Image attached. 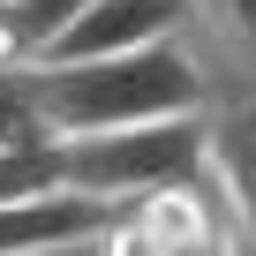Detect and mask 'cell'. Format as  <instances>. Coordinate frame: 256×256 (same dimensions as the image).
Listing matches in <instances>:
<instances>
[{
	"instance_id": "cell-1",
	"label": "cell",
	"mask_w": 256,
	"mask_h": 256,
	"mask_svg": "<svg viewBox=\"0 0 256 256\" xmlns=\"http://www.w3.org/2000/svg\"><path fill=\"white\" fill-rule=\"evenodd\" d=\"M30 76H38V106L53 120V136L204 113L218 98V83L188 38H151V46H128V53H90V60H30Z\"/></svg>"
},
{
	"instance_id": "cell-2",
	"label": "cell",
	"mask_w": 256,
	"mask_h": 256,
	"mask_svg": "<svg viewBox=\"0 0 256 256\" xmlns=\"http://www.w3.org/2000/svg\"><path fill=\"white\" fill-rule=\"evenodd\" d=\"M211 113V106H204ZM204 113H166V120H128V128H90V136H53L60 181L136 204L166 181L204 174Z\"/></svg>"
},
{
	"instance_id": "cell-3",
	"label": "cell",
	"mask_w": 256,
	"mask_h": 256,
	"mask_svg": "<svg viewBox=\"0 0 256 256\" xmlns=\"http://www.w3.org/2000/svg\"><path fill=\"white\" fill-rule=\"evenodd\" d=\"M234 241H241V218L211 174H188L120 204V218L106 226V256H234Z\"/></svg>"
},
{
	"instance_id": "cell-4",
	"label": "cell",
	"mask_w": 256,
	"mask_h": 256,
	"mask_svg": "<svg viewBox=\"0 0 256 256\" xmlns=\"http://www.w3.org/2000/svg\"><path fill=\"white\" fill-rule=\"evenodd\" d=\"M181 23H188V0H83L60 30H46V46L30 60L128 53V46H151V38H181Z\"/></svg>"
},
{
	"instance_id": "cell-5",
	"label": "cell",
	"mask_w": 256,
	"mask_h": 256,
	"mask_svg": "<svg viewBox=\"0 0 256 256\" xmlns=\"http://www.w3.org/2000/svg\"><path fill=\"white\" fill-rule=\"evenodd\" d=\"M113 218H120L113 196H90V188L60 181V188H38V196L0 204V256H38V248H53V241L106 234Z\"/></svg>"
},
{
	"instance_id": "cell-6",
	"label": "cell",
	"mask_w": 256,
	"mask_h": 256,
	"mask_svg": "<svg viewBox=\"0 0 256 256\" xmlns=\"http://www.w3.org/2000/svg\"><path fill=\"white\" fill-rule=\"evenodd\" d=\"M181 38L211 68L218 98H256V0H188Z\"/></svg>"
},
{
	"instance_id": "cell-7",
	"label": "cell",
	"mask_w": 256,
	"mask_h": 256,
	"mask_svg": "<svg viewBox=\"0 0 256 256\" xmlns=\"http://www.w3.org/2000/svg\"><path fill=\"white\" fill-rule=\"evenodd\" d=\"M204 174L234 204L241 226H256V98H211L204 113Z\"/></svg>"
},
{
	"instance_id": "cell-8",
	"label": "cell",
	"mask_w": 256,
	"mask_h": 256,
	"mask_svg": "<svg viewBox=\"0 0 256 256\" xmlns=\"http://www.w3.org/2000/svg\"><path fill=\"white\" fill-rule=\"evenodd\" d=\"M38 188H60V151H53V136H46V144H0V204L38 196Z\"/></svg>"
},
{
	"instance_id": "cell-9",
	"label": "cell",
	"mask_w": 256,
	"mask_h": 256,
	"mask_svg": "<svg viewBox=\"0 0 256 256\" xmlns=\"http://www.w3.org/2000/svg\"><path fill=\"white\" fill-rule=\"evenodd\" d=\"M38 256H106V234H83V241H53V248H38Z\"/></svg>"
},
{
	"instance_id": "cell-10",
	"label": "cell",
	"mask_w": 256,
	"mask_h": 256,
	"mask_svg": "<svg viewBox=\"0 0 256 256\" xmlns=\"http://www.w3.org/2000/svg\"><path fill=\"white\" fill-rule=\"evenodd\" d=\"M234 256H256V226H241V241H234Z\"/></svg>"
},
{
	"instance_id": "cell-11",
	"label": "cell",
	"mask_w": 256,
	"mask_h": 256,
	"mask_svg": "<svg viewBox=\"0 0 256 256\" xmlns=\"http://www.w3.org/2000/svg\"><path fill=\"white\" fill-rule=\"evenodd\" d=\"M0 8H23V0H0Z\"/></svg>"
}]
</instances>
